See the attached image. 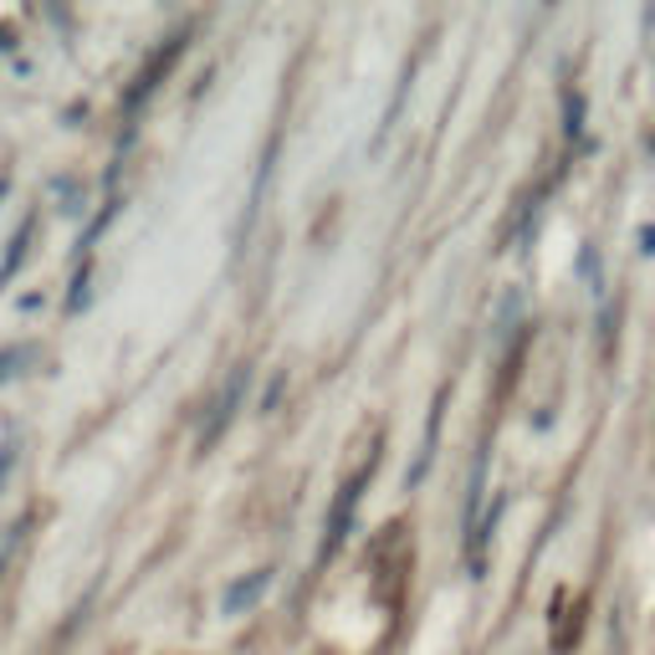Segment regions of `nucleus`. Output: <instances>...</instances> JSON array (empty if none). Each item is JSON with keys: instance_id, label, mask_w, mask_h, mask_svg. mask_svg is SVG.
<instances>
[{"instance_id": "f257e3e1", "label": "nucleus", "mask_w": 655, "mask_h": 655, "mask_svg": "<svg viewBox=\"0 0 655 655\" xmlns=\"http://www.w3.org/2000/svg\"><path fill=\"white\" fill-rule=\"evenodd\" d=\"M246 389H252V369H246V364H236V369L226 375V385L215 389L211 415H205V426H201V451H211V446L231 430V420H236V415H242V405H246Z\"/></svg>"}, {"instance_id": "f03ea898", "label": "nucleus", "mask_w": 655, "mask_h": 655, "mask_svg": "<svg viewBox=\"0 0 655 655\" xmlns=\"http://www.w3.org/2000/svg\"><path fill=\"white\" fill-rule=\"evenodd\" d=\"M369 477H375V461H369V467H359V471H354V477L344 482V492H338L334 512H328V533H323V553H318V559H334V553L344 549L348 528H354V508H359V492L369 487Z\"/></svg>"}, {"instance_id": "7ed1b4c3", "label": "nucleus", "mask_w": 655, "mask_h": 655, "mask_svg": "<svg viewBox=\"0 0 655 655\" xmlns=\"http://www.w3.org/2000/svg\"><path fill=\"white\" fill-rule=\"evenodd\" d=\"M180 52H185V37H174L170 47H160V52L149 57V68L139 72V78H134V93H129V108H139V103H144V98H149V93H154V88H160V78H164V72L174 68V57H180Z\"/></svg>"}, {"instance_id": "20e7f679", "label": "nucleus", "mask_w": 655, "mask_h": 655, "mask_svg": "<svg viewBox=\"0 0 655 655\" xmlns=\"http://www.w3.org/2000/svg\"><path fill=\"white\" fill-rule=\"evenodd\" d=\"M272 589V569H256V574H246V579H236V584L221 594V615H246L262 594Z\"/></svg>"}, {"instance_id": "39448f33", "label": "nucleus", "mask_w": 655, "mask_h": 655, "mask_svg": "<svg viewBox=\"0 0 655 655\" xmlns=\"http://www.w3.org/2000/svg\"><path fill=\"white\" fill-rule=\"evenodd\" d=\"M27 242H31V221L21 231H16V242H11V256L0 262V282H11L16 277V267H21V256H27Z\"/></svg>"}, {"instance_id": "423d86ee", "label": "nucleus", "mask_w": 655, "mask_h": 655, "mask_svg": "<svg viewBox=\"0 0 655 655\" xmlns=\"http://www.w3.org/2000/svg\"><path fill=\"white\" fill-rule=\"evenodd\" d=\"M21 364H31V348H27V344L0 348V385H6V379H16V375H21Z\"/></svg>"}, {"instance_id": "0eeeda50", "label": "nucleus", "mask_w": 655, "mask_h": 655, "mask_svg": "<svg viewBox=\"0 0 655 655\" xmlns=\"http://www.w3.org/2000/svg\"><path fill=\"white\" fill-rule=\"evenodd\" d=\"M82 303H88V267H82V277H78V282H72V297H68V308H72V313H78V308H82Z\"/></svg>"}, {"instance_id": "6e6552de", "label": "nucleus", "mask_w": 655, "mask_h": 655, "mask_svg": "<svg viewBox=\"0 0 655 655\" xmlns=\"http://www.w3.org/2000/svg\"><path fill=\"white\" fill-rule=\"evenodd\" d=\"M16 467V446H0V487H6V477H11Z\"/></svg>"}]
</instances>
